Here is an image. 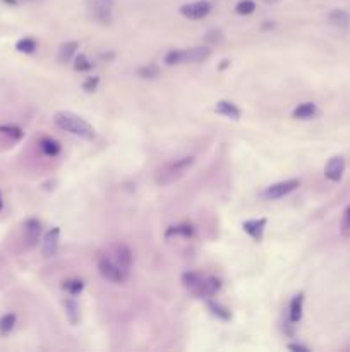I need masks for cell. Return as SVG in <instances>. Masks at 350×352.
Listing matches in <instances>:
<instances>
[{
  "label": "cell",
  "instance_id": "1",
  "mask_svg": "<svg viewBox=\"0 0 350 352\" xmlns=\"http://www.w3.org/2000/svg\"><path fill=\"white\" fill-rule=\"evenodd\" d=\"M54 122L57 124L60 129L67 131V133H71L74 136H79V138L86 139V141H91L96 136L95 127L91 126L86 119H83L81 115H76V114H72V112H67V110L57 112V114L54 115Z\"/></svg>",
  "mask_w": 350,
  "mask_h": 352
},
{
  "label": "cell",
  "instance_id": "2",
  "mask_svg": "<svg viewBox=\"0 0 350 352\" xmlns=\"http://www.w3.org/2000/svg\"><path fill=\"white\" fill-rule=\"evenodd\" d=\"M192 165H194V157H184L174 160L170 163H165L162 169L156 172V182L160 186H168V184L175 182L177 179L182 177Z\"/></svg>",
  "mask_w": 350,
  "mask_h": 352
},
{
  "label": "cell",
  "instance_id": "3",
  "mask_svg": "<svg viewBox=\"0 0 350 352\" xmlns=\"http://www.w3.org/2000/svg\"><path fill=\"white\" fill-rule=\"evenodd\" d=\"M182 283L184 287L192 292V294L196 295V297L199 299H210V290H208V285H206V278H203L199 273H196V271H186V273L182 275Z\"/></svg>",
  "mask_w": 350,
  "mask_h": 352
},
{
  "label": "cell",
  "instance_id": "4",
  "mask_svg": "<svg viewBox=\"0 0 350 352\" xmlns=\"http://www.w3.org/2000/svg\"><path fill=\"white\" fill-rule=\"evenodd\" d=\"M98 271L103 278L108 280V282H114V283H124L129 278L127 275H124V271L115 265L114 259L107 258V256H103V258L98 259Z\"/></svg>",
  "mask_w": 350,
  "mask_h": 352
},
{
  "label": "cell",
  "instance_id": "5",
  "mask_svg": "<svg viewBox=\"0 0 350 352\" xmlns=\"http://www.w3.org/2000/svg\"><path fill=\"white\" fill-rule=\"evenodd\" d=\"M299 186H300V181H297V179H288V181L276 182V184H273V186H269L264 189L263 198L264 199H280V198H283V196L293 193Z\"/></svg>",
  "mask_w": 350,
  "mask_h": 352
},
{
  "label": "cell",
  "instance_id": "6",
  "mask_svg": "<svg viewBox=\"0 0 350 352\" xmlns=\"http://www.w3.org/2000/svg\"><path fill=\"white\" fill-rule=\"evenodd\" d=\"M88 9H90V14L95 21L102 23V25L112 23V6L108 4V0H90Z\"/></svg>",
  "mask_w": 350,
  "mask_h": 352
},
{
  "label": "cell",
  "instance_id": "7",
  "mask_svg": "<svg viewBox=\"0 0 350 352\" xmlns=\"http://www.w3.org/2000/svg\"><path fill=\"white\" fill-rule=\"evenodd\" d=\"M211 13V4L206 0H198L180 7V14L187 19H203Z\"/></svg>",
  "mask_w": 350,
  "mask_h": 352
},
{
  "label": "cell",
  "instance_id": "8",
  "mask_svg": "<svg viewBox=\"0 0 350 352\" xmlns=\"http://www.w3.org/2000/svg\"><path fill=\"white\" fill-rule=\"evenodd\" d=\"M114 261H115V265L124 271V275H127L129 277L131 268H132V251L129 249V246H126V244H119V246H115Z\"/></svg>",
  "mask_w": 350,
  "mask_h": 352
},
{
  "label": "cell",
  "instance_id": "9",
  "mask_svg": "<svg viewBox=\"0 0 350 352\" xmlns=\"http://www.w3.org/2000/svg\"><path fill=\"white\" fill-rule=\"evenodd\" d=\"M59 241H60V229L59 227H54L52 230H48L43 237V244H42V251L45 258H54L59 251Z\"/></svg>",
  "mask_w": 350,
  "mask_h": 352
},
{
  "label": "cell",
  "instance_id": "10",
  "mask_svg": "<svg viewBox=\"0 0 350 352\" xmlns=\"http://www.w3.org/2000/svg\"><path fill=\"white\" fill-rule=\"evenodd\" d=\"M40 234H42V223L36 218H30L24 222V242H26L28 249L35 247L40 241Z\"/></svg>",
  "mask_w": 350,
  "mask_h": 352
},
{
  "label": "cell",
  "instance_id": "11",
  "mask_svg": "<svg viewBox=\"0 0 350 352\" xmlns=\"http://www.w3.org/2000/svg\"><path fill=\"white\" fill-rule=\"evenodd\" d=\"M345 172V158L343 157H333L328 160L326 167H324V175L326 179L333 182H338L343 177Z\"/></svg>",
  "mask_w": 350,
  "mask_h": 352
},
{
  "label": "cell",
  "instance_id": "12",
  "mask_svg": "<svg viewBox=\"0 0 350 352\" xmlns=\"http://www.w3.org/2000/svg\"><path fill=\"white\" fill-rule=\"evenodd\" d=\"M211 55L210 47H192V49L182 50V62L189 64H199L208 61Z\"/></svg>",
  "mask_w": 350,
  "mask_h": 352
},
{
  "label": "cell",
  "instance_id": "13",
  "mask_svg": "<svg viewBox=\"0 0 350 352\" xmlns=\"http://www.w3.org/2000/svg\"><path fill=\"white\" fill-rule=\"evenodd\" d=\"M242 229L245 234L251 235L254 241H263L264 229H266V218H257V220H245L242 223Z\"/></svg>",
  "mask_w": 350,
  "mask_h": 352
},
{
  "label": "cell",
  "instance_id": "14",
  "mask_svg": "<svg viewBox=\"0 0 350 352\" xmlns=\"http://www.w3.org/2000/svg\"><path fill=\"white\" fill-rule=\"evenodd\" d=\"M215 112L227 119H232V121H239L240 119V110L235 103L227 102V100H220L218 103L215 105Z\"/></svg>",
  "mask_w": 350,
  "mask_h": 352
},
{
  "label": "cell",
  "instance_id": "15",
  "mask_svg": "<svg viewBox=\"0 0 350 352\" xmlns=\"http://www.w3.org/2000/svg\"><path fill=\"white\" fill-rule=\"evenodd\" d=\"M317 114H319V110H317V107L311 102L300 103V105H297L292 112L293 119H299V121H309V119H314Z\"/></svg>",
  "mask_w": 350,
  "mask_h": 352
},
{
  "label": "cell",
  "instance_id": "16",
  "mask_svg": "<svg viewBox=\"0 0 350 352\" xmlns=\"http://www.w3.org/2000/svg\"><path fill=\"white\" fill-rule=\"evenodd\" d=\"M302 309H304V294L293 295L290 301V307H288V319L292 323H299L302 318Z\"/></svg>",
  "mask_w": 350,
  "mask_h": 352
},
{
  "label": "cell",
  "instance_id": "17",
  "mask_svg": "<svg viewBox=\"0 0 350 352\" xmlns=\"http://www.w3.org/2000/svg\"><path fill=\"white\" fill-rule=\"evenodd\" d=\"M328 21L331 23L333 26H336V28H341V30H348V28H350V14L347 13V11L335 9V11H331V13H329Z\"/></svg>",
  "mask_w": 350,
  "mask_h": 352
},
{
  "label": "cell",
  "instance_id": "18",
  "mask_svg": "<svg viewBox=\"0 0 350 352\" xmlns=\"http://www.w3.org/2000/svg\"><path fill=\"white\" fill-rule=\"evenodd\" d=\"M79 49V43L78 42H67L60 47L59 50V61L60 62H69L72 57L76 55V50Z\"/></svg>",
  "mask_w": 350,
  "mask_h": 352
},
{
  "label": "cell",
  "instance_id": "19",
  "mask_svg": "<svg viewBox=\"0 0 350 352\" xmlns=\"http://www.w3.org/2000/svg\"><path fill=\"white\" fill-rule=\"evenodd\" d=\"M64 307H66L67 319L71 321V325H78L79 323V306L74 299H66L64 301Z\"/></svg>",
  "mask_w": 350,
  "mask_h": 352
},
{
  "label": "cell",
  "instance_id": "20",
  "mask_svg": "<svg viewBox=\"0 0 350 352\" xmlns=\"http://www.w3.org/2000/svg\"><path fill=\"white\" fill-rule=\"evenodd\" d=\"M40 148H42V151L45 155H48V157H57L60 153V145L52 138H43L42 141H40Z\"/></svg>",
  "mask_w": 350,
  "mask_h": 352
},
{
  "label": "cell",
  "instance_id": "21",
  "mask_svg": "<svg viewBox=\"0 0 350 352\" xmlns=\"http://www.w3.org/2000/svg\"><path fill=\"white\" fill-rule=\"evenodd\" d=\"M16 314L14 313H9V314H4L0 318V335H7L14 330L16 326Z\"/></svg>",
  "mask_w": 350,
  "mask_h": 352
},
{
  "label": "cell",
  "instance_id": "22",
  "mask_svg": "<svg viewBox=\"0 0 350 352\" xmlns=\"http://www.w3.org/2000/svg\"><path fill=\"white\" fill-rule=\"evenodd\" d=\"M138 76L143 79H156L160 76V67L155 66V64H148L144 67H139Z\"/></svg>",
  "mask_w": 350,
  "mask_h": 352
},
{
  "label": "cell",
  "instance_id": "23",
  "mask_svg": "<svg viewBox=\"0 0 350 352\" xmlns=\"http://www.w3.org/2000/svg\"><path fill=\"white\" fill-rule=\"evenodd\" d=\"M64 289L69 292L71 295H78L83 292L84 283H83V280H79V278H71V280H66V282H64Z\"/></svg>",
  "mask_w": 350,
  "mask_h": 352
},
{
  "label": "cell",
  "instance_id": "24",
  "mask_svg": "<svg viewBox=\"0 0 350 352\" xmlns=\"http://www.w3.org/2000/svg\"><path fill=\"white\" fill-rule=\"evenodd\" d=\"M16 50L21 52V54H33L36 50V42L33 38H23L16 43Z\"/></svg>",
  "mask_w": 350,
  "mask_h": 352
},
{
  "label": "cell",
  "instance_id": "25",
  "mask_svg": "<svg viewBox=\"0 0 350 352\" xmlns=\"http://www.w3.org/2000/svg\"><path fill=\"white\" fill-rule=\"evenodd\" d=\"M208 307L211 309V313L215 314V316H218V318H222V319H228L230 318V311L227 309V307H223L220 302H216V301H208Z\"/></svg>",
  "mask_w": 350,
  "mask_h": 352
},
{
  "label": "cell",
  "instance_id": "26",
  "mask_svg": "<svg viewBox=\"0 0 350 352\" xmlns=\"http://www.w3.org/2000/svg\"><path fill=\"white\" fill-rule=\"evenodd\" d=\"M91 67H93V64L90 62V59H88L84 54H79L78 57H76V61H74L76 71H79V73H86V71H91Z\"/></svg>",
  "mask_w": 350,
  "mask_h": 352
},
{
  "label": "cell",
  "instance_id": "27",
  "mask_svg": "<svg viewBox=\"0 0 350 352\" xmlns=\"http://www.w3.org/2000/svg\"><path fill=\"white\" fill-rule=\"evenodd\" d=\"M235 11H237V14H240V16H249L256 11V4L252 2V0H242V2L237 4Z\"/></svg>",
  "mask_w": 350,
  "mask_h": 352
},
{
  "label": "cell",
  "instance_id": "28",
  "mask_svg": "<svg viewBox=\"0 0 350 352\" xmlns=\"http://www.w3.org/2000/svg\"><path fill=\"white\" fill-rule=\"evenodd\" d=\"M206 43H210V45H220V43L223 42V31L222 30H210L206 33Z\"/></svg>",
  "mask_w": 350,
  "mask_h": 352
},
{
  "label": "cell",
  "instance_id": "29",
  "mask_svg": "<svg viewBox=\"0 0 350 352\" xmlns=\"http://www.w3.org/2000/svg\"><path fill=\"white\" fill-rule=\"evenodd\" d=\"M182 62V50H170L165 55V64L167 66H175V64Z\"/></svg>",
  "mask_w": 350,
  "mask_h": 352
},
{
  "label": "cell",
  "instance_id": "30",
  "mask_svg": "<svg viewBox=\"0 0 350 352\" xmlns=\"http://www.w3.org/2000/svg\"><path fill=\"white\" fill-rule=\"evenodd\" d=\"M340 229H341V235H343V237H350V206L343 211Z\"/></svg>",
  "mask_w": 350,
  "mask_h": 352
},
{
  "label": "cell",
  "instance_id": "31",
  "mask_svg": "<svg viewBox=\"0 0 350 352\" xmlns=\"http://www.w3.org/2000/svg\"><path fill=\"white\" fill-rule=\"evenodd\" d=\"M0 133L11 136V138H14V139H21L23 138V131L19 129V127H14V126H2L0 127Z\"/></svg>",
  "mask_w": 350,
  "mask_h": 352
},
{
  "label": "cell",
  "instance_id": "32",
  "mask_svg": "<svg viewBox=\"0 0 350 352\" xmlns=\"http://www.w3.org/2000/svg\"><path fill=\"white\" fill-rule=\"evenodd\" d=\"M170 234H180V235H192V227L191 225H177V227H172L168 230V235Z\"/></svg>",
  "mask_w": 350,
  "mask_h": 352
},
{
  "label": "cell",
  "instance_id": "33",
  "mask_svg": "<svg viewBox=\"0 0 350 352\" xmlns=\"http://www.w3.org/2000/svg\"><path fill=\"white\" fill-rule=\"evenodd\" d=\"M98 83H100V79L98 78H88L86 81L83 83V88H84V91H88V93H93V91L98 88Z\"/></svg>",
  "mask_w": 350,
  "mask_h": 352
},
{
  "label": "cell",
  "instance_id": "34",
  "mask_svg": "<svg viewBox=\"0 0 350 352\" xmlns=\"http://www.w3.org/2000/svg\"><path fill=\"white\" fill-rule=\"evenodd\" d=\"M288 349L290 350H299V352H307L309 349L305 345H300V343H288Z\"/></svg>",
  "mask_w": 350,
  "mask_h": 352
},
{
  "label": "cell",
  "instance_id": "35",
  "mask_svg": "<svg viewBox=\"0 0 350 352\" xmlns=\"http://www.w3.org/2000/svg\"><path fill=\"white\" fill-rule=\"evenodd\" d=\"M4 208V199H2V193H0V210Z\"/></svg>",
  "mask_w": 350,
  "mask_h": 352
}]
</instances>
